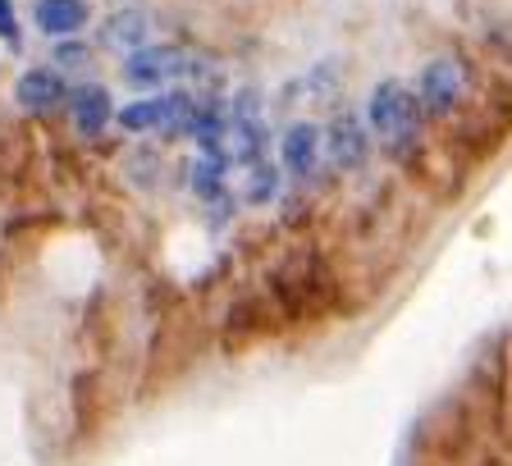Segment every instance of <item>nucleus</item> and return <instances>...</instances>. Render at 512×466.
<instances>
[{
    "instance_id": "1",
    "label": "nucleus",
    "mask_w": 512,
    "mask_h": 466,
    "mask_svg": "<svg viewBox=\"0 0 512 466\" xmlns=\"http://www.w3.org/2000/svg\"><path fill=\"white\" fill-rule=\"evenodd\" d=\"M421 106H416V92L398 78H384L380 87L366 101V133L384 142L389 151H407L421 138Z\"/></svg>"
},
{
    "instance_id": "2",
    "label": "nucleus",
    "mask_w": 512,
    "mask_h": 466,
    "mask_svg": "<svg viewBox=\"0 0 512 466\" xmlns=\"http://www.w3.org/2000/svg\"><path fill=\"white\" fill-rule=\"evenodd\" d=\"M192 115H197V96L192 92H151L142 101H128V106L115 110L124 133H165V138L188 133Z\"/></svg>"
},
{
    "instance_id": "3",
    "label": "nucleus",
    "mask_w": 512,
    "mask_h": 466,
    "mask_svg": "<svg viewBox=\"0 0 512 466\" xmlns=\"http://www.w3.org/2000/svg\"><path fill=\"white\" fill-rule=\"evenodd\" d=\"M197 55L188 46H174V42H151L142 51H133L124 60V83L128 87H142V92H160L170 78L192 74Z\"/></svg>"
},
{
    "instance_id": "4",
    "label": "nucleus",
    "mask_w": 512,
    "mask_h": 466,
    "mask_svg": "<svg viewBox=\"0 0 512 466\" xmlns=\"http://www.w3.org/2000/svg\"><path fill=\"white\" fill-rule=\"evenodd\" d=\"M462 96H467V69H462V60L439 55V60H430L426 69H421V83H416V106H421V115L448 119L462 106Z\"/></svg>"
},
{
    "instance_id": "5",
    "label": "nucleus",
    "mask_w": 512,
    "mask_h": 466,
    "mask_svg": "<svg viewBox=\"0 0 512 466\" xmlns=\"http://www.w3.org/2000/svg\"><path fill=\"white\" fill-rule=\"evenodd\" d=\"M320 156L330 160L334 174H352L371 160V133L352 110H334V119L320 128Z\"/></svg>"
},
{
    "instance_id": "6",
    "label": "nucleus",
    "mask_w": 512,
    "mask_h": 466,
    "mask_svg": "<svg viewBox=\"0 0 512 466\" xmlns=\"http://www.w3.org/2000/svg\"><path fill=\"white\" fill-rule=\"evenodd\" d=\"M14 101H19V110H28V115H51V110H60L64 101H69V83H64L60 69L37 64V69H23L19 74Z\"/></svg>"
},
{
    "instance_id": "7",
    "label": "nucleus",
    "mask_w": 512,
    "mask_h": 466,
    "mask_svg": "<svg viewBox=\"0 0 512 466\" xmlns=\"http://www.w3.org/2000/svg\"><path fill=\"white\" fill-rule=\"evenodd\" d=\"M320 165V128L311 119H293L279 133V170L288 179H311Z\"/></svg>"
},
{
    "instance_id": "8",
    "label": "nucleus",
    "mask_w": 512,
    "mask_h": 466,
    "mask_svg": "<svg viewBox=\"0 0 512 466\" xmlns=\"http://www.w3.org/2000/svg\"><path fill=\"white\" fill-rule=\"evenodd\" d=\"M266 142H270L266 119H224L220 160L224 165H247V170H252L256 160H266Z\"/></svg>"
},
{
    "instance_id": "9",
    "label": "nucleus",
    "mask_w": 512,
    "mask_h": 466,
    "mask_svg": "<svg viewBox=\"0 0 512 466\" xmlns=\"http://www.w3.org/2000/svg\"><path fill=\"white\" fill-rule=\"evenodd\" d=\"M69 115H74V128L78 138H101L106 133V124L115 119V96H110V87L101 83H83L69 92Z\"/></svg>"
},
{
    "instance_id": "10",
    "label": "nucleus",
    "mask_w": 512,
    "mask_h": 466,
    "mask_svg": "<svg viewBox=\"0 0 512 466\" xmlns=\"http://www.w3.org/2000/svg\"><path fill=\"white\" fill-rule=\"evenodd\" d=\"M151 32H156V23H151L147 10H115L106 23H101V46H110V51H142V46H151Z\"/></svg>"
},
{
    "instance_id": "11",
    "label": "nucleus",
    "mask_w": 512,
    "mask_h": 466,
    "mask_svg": "<svg viewBox=\"0 0 512 466\" xmlns=\"http://www.w3.org/2000/svg\"><path fill=\"white\" fill-rule=\"evenodd\" d=\"M32 23H37L42 37L64 42V37H74L87 23V0H37L32 5Z\"/></svg>"
},
{
    "instance_id": "12",
    "label": "nucleus",
    "mask_w": 512,
    "mask_h": 466,
    "mask_svg": "<svg viewBox=\"0 0 512 466\" xmlns=\"http://www.w3.org/2000/svg\"><path fill=\"white\" fill-rule=\"evenodd\" d=\"M224 174H229V170H224L220 160L197 156V160L188 165V188L197 192L202 202H211V197H220V192H224Z\"/></svg>"
},
{
    "instance_id": "13",
    "label": "nucleus",
    "mask_w": 512,
    "mask_h": 466,
    "mask_svg": "<svg viewBox=\"0 0 512 466\" xmlns=\"http://www.w3.org/2000/svg\"><path fill=\"white\" fill-rule=\"evenodd\" d=\"M275 192H279V165L256 160V165H252V183H247V202L266 206V202H275Z\"/></svg>"
},
{
    "instance_id": "14",
    "label": "nucleus",
    "mask_w": 512,
    "mask_h": 466,
    "mask_svg": "<svg viewBox=\"0 0 512 466\" xmlns=\"http://www.w3.org/2000/svg\"><path fill=\"white\" fill-rule=\"evenodd\" d=\"M92 64V46L87 42H74V37H64V42H55V55H51V69H87Z\"/></svg>"
},
{
    "instance_id": "15",
    "label": "nucleus",
    "mask_w": 512,
    "mask_h": 466,
    "mask_svg": "<svg viewBox=\"0 0 512 466\" xmlns=\"http://www.w3.org/2000/svg\"><path fill=\"white\" fill-rule=\"evenodd\" d=\"M0 42L10 46V51H23L19 19H14V0H0Z\"/></svg>"
}]
</instances>
